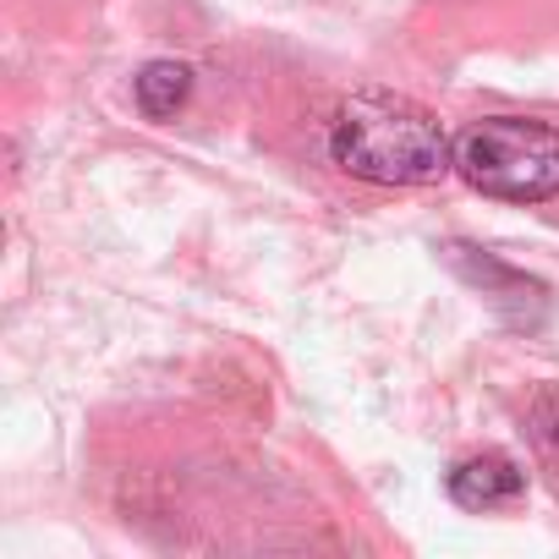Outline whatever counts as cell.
<instances>
[{"instance_id":"1","label":"cell","mask_w":559,"mask_h":559,"mask_svg":"<svg viewBox=\"0 0 559 559\" xmlns=\"http://www.w3.org/2000/svg\"><path fill=\"white\" fill-rule=\"evenodd\" d=\"M330 154L346 176L373 187H433L455 170L444 127L401 94H352L330 127Z\"/></svg>"},{"instance_id":"2","label":"cell","mask_w":559,"mask_h":559,"mask_svg":"<svg viewBox=\"0 0 559 559\" xmlns=\"http://www.w3.org/2000/svg\"><path fill=\"white\" fill-rule=\"evenodd\" d=\"M455 176L504 203L559 198V127L526 116H488L455 138Z\"/></svg>"},{"instance_id":"3","label":"cell","mask_w":559,"mask_h":559,"mask_svg":"<svg viewBox=\"0 0 559 559\" xmlns=\"http://www.w3.org/2000/svg\"><path fill=\"white\" fill-rule=\"evenodd\" d=\"M450 263L472 280V286H483V297L515 330H537L543 324V286H537V280H526V274H515V269H504L493 258H477L472 247H450Z\"/></svg>"},{"instance_id":"4","label":"cell","mask_w":559,"mask_h":559,"mask_svg":"<svg viewBox=\"0 0 559 559\" xmlns=\"http://www.w3.org/2000/svg\"><path fill=\"white\" fill-rule=\"evenodd\" d=\"M444 493H450L461 510H477V515H488V510H504V504H515V499L526 493V477H521V466H515L510 455H499V450H483V455H466V461H455V466H450V477H444Z\"/></svg>"},{"instance_id":"5","label":"cell","mask_w":559,"mask_h":559,"mask_svg":"<svg viewBox=\"0 0 559 559\" xmlns=\"http://www.w3.org/2000/svg\"><path fill=\"white\" fill-rule=\"evenodd\" d=\"M132 88H138V110H143L148 121H165V116H176V110L187 105V94H192V67H187V61H148Z\"/></svg>"}]
</instances>
